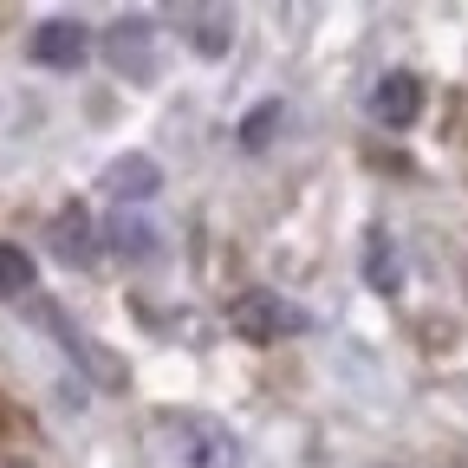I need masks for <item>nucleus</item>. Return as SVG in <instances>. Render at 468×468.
Segmentation results:
<instances>
[{
  "mask_svg": "<svg viewBox=\"0 0 468 468\" xmlns=\"http://www.w3.org/2000/svg\"><path fill=\"white\" fill-rule=\"evenodd\" d=\"M156 442H163L169 468H241V436L208 410H163Z\"/></svg>",
  "mask_w": 468,
  "mask_h": 468,
  "instance_id": "nucleus-1",
  "label": "nucleus"
},
{
  "mask_svg": "<svg viewBox=\"0 0 468 468\" xmlns=\"http://www.w3.org/2000/svg\"><path fill=\"white\" fill-rule=\"evenodd\" d=\"M228 325L241 332L248 345H280V338H292V332H306L313 319H306V306L280 300V292H241V300L228 306Z\"/></svg>",
  "mask_w": 468,
  "mask_h": 468,
  "instance_id": "nucleus-2",
  "label": "nucleus"
},
{
  "mask_svg": "<svg viewBox=\"0 0 468 468\" xmlns=\"http://www.w3.org/2000/svg\"><path fill=\"white\" fill-rule=\"evenodd\" d=\"M371 117L384 131H410L423 117V79L417 72H384L378 91H371Z\"/></svg>",
  "mask_w": 468,
  "mask_h": 468,
  "instance_id": "nucleus-3",
  "label": "nucleus"
},
{
  "mask_svg": "<svg viewBox=\"0 0 468 468\" xmlns=\"http://www.w3.org/2000/svg\"><path fill=\"white\" fill-rule=\"evenodd\" d=\"M85 52H91V33H85L79 20H46V27L33 33V58H39V66H52V72L85 66Z\"/></svg>",
  "mask_w": 468,
  "mask_h": 468,
  "instance_id": "nucleus-4",
  "label": "nucleus"
},
{
  "mask_svg": "<svg viewBox=\"0 0 468 468\" xmlns=\"http://www.w3.org/2000/svg\"><path fill=\"white\" fill-rule=\"evenodd\" d=\"M104 189H111L117 202H150V196L163 189V169H156L150 156L131 150V156H117V163L104 169Z\"/></svg>",
  "mask_w": 468,
  "mask_h": 468,
  "instance_id": "nucleus-5",
  "label": "nucleus"
},
{
  "mask_svg": "<svg viewBox=\"0 0 468 468\" xmlns=\"http://www.w3.org/2000/svg\"><path fill=\"white\" fill-rule=\"evenodd\" d=\"M52 254L66 261V267H91V261H98V248H91V215H85L79 202L52 215Z\"/></svg>",
  "mask_w": 468,
  "mask_h": 468,
  "instance_id": "nucleus-6",
  "label": "nucleus"
},
{
  "mask_svg": "<svg viewBox=\"0 0 468 468\" xmlns=\"http://www.w3.org/2000/svg\"><path fill=\"white\" fill-rule=\"evenodd\" d=\"M104 52H111V66H117V72L150 79V20H117L111 39H104Z\"/></svg>",
  "mask_w": 468,
  "mask_h": 468,
  "instance_id": "nucleus-7",
  "label": "nucleus"
},
{
  "mask_svg": "<svg viewBox=\"0 0 468 468\" xmlns=\"http://www.w3.org/2000/svg\"><path fill=\"white\" fill-rule=\"evenodd\" d=\"M183 20L196 27L189 46H196L202 58H221V52L234 46V14H228V7H196V14H183Z\"/></svg>",
  "mask_w": 468,
  "mask_h": 468,
  "instance_id": "nucleus-8",
  "label": "nucleus"
},
{
  "mask_svg": "<svg viewBox=\"0 0 468 468\" xmlns=\"http://www.w3.org/2000/svg\"><path fill=\"white\" fill-rule=\"evenodd\" d=\"M111 248L124 254V261H150V254H156V228L137 221V215H117V221H111Z\"/></svg>",
  "mask_w": 468,
  "mask_h": 468,
  "instance_id": "nucleus-9",
  "label": "nucleus"
},
{
  "mask_svg": "<svg viewBox=\"0 0 468 468\" xmlns=\"http://www.w3.org/2000/svg\"><path fill=\"white\" fill-rule=\"evenodd\" d=\"M20 292H33V254L0 241V300H20Z\"/></svg>",
  "mask_w": 468,
  "mask_h": 468,
  "instance_id": "nucleus-10",
  "label": "nucleus"
},
{
  "mask_svg": "<svg viewBox=\"0 0 468 468\" xmlns=\"http://www.w3.org/2000/svg\"><path fill=\"white\" fill-rule=\"evenodd\" d=\"M365 280L378 292H397V248H390V234H371V248H365Z\"/></svg>",
  "mask_w": 468,
  "mask_h": 468,
  "instance_id": "nucleus-11",
  "label": "nucleus"
},
{
  "mask_svg": "<svg viewBox=\"0 0 468 468\" xmlns=\"http://www.w3.org/2000/svg\"><path fill=\"white\" fill-rule=\"evenodd\" d=\"M280 117H286V111H280V98L254 104V111L241 117V144H248V150H267V144H273V131H280Z\"/></svg>",
  "mask_w": 468,
  "mask_h": 468,
  "instance_id": "nucleus-12",
  "label": "nucleus"
},
{
  "mask_svg": "<svg viewBox=\"0 0 468 468\" xmlns=\"http://www.w3.org/2000/svg\"><path fill=\"white\" fill-rule=\"evenodd\" d=\"M0 468H27V462H14V455H0Z\"/></svg>",
  "mask_w": 468,
  "mask_h": 468,
  "instance_id": "nucleus-13",
  "label": "nucleus"
}]
</instances>
